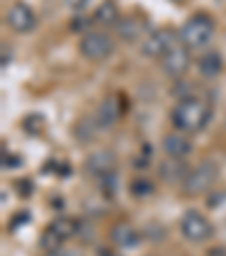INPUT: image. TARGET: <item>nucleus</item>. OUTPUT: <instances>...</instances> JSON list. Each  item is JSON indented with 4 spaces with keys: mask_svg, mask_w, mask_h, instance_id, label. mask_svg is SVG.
I'll use <instances>...</instances> for the list:
<instances>
[{
    "mask_svg": "<svg viewBox=\"0 0 226 256\" xmlns=\"http://www.w3.org/2000/svg\"><path fill=\"white\" fill-rule=\"evenodd\" d=\"M111 240L116 242L118 247H134L138 245L140 236L129 222H118L111 227Z\"/></svg>",
    "mask_w": 226,
    "mask_h": 256,
    "instance_id": "2eb2a0df",
    "label": "nucleus"
},
{
    "mask_svg": "<svg viewBox=\"0 0 226 256\" xmlns=\"http://www.w3.org/2000/svg\"><path fill=\"white\" fill-rule=\"evenodd\" d=\"M154 190V186L149 184V182H145V179H138V182H134V186H131V193L134 195H147Z\"/></svg>",
    "mask_w": 226,
    "mask_h": 256,
    "instance_id": "a211bd4d",
    "label": "nucleus"
},
{
    "mask_svg": "<svg viewBox=\"0 0 226 256\" xmlns=\"http://www.w3.org/2000/svg\"><path fill=\"white\" fill-rule=\"evenodd\" d=\"M5 23L9 25L14 32L25 34L36 28V14H34L32 7L25 5V2H14L5 14Z\"/></svg>",
    "mask_w": 226,
    "mask_h": 256,
    "instance_id": "6e6552de",
    "label": "nucleus"
},
{
    "mask_svg": "<svg viewBox=\"0 0 226 256\" xmlns=\"http://www.w3.org/2000/svg\"><path fill=\"white\" fill-rule=\"evenodd\" d=\"M95 23L104 25V28H118V23H120V12H118V5L113 2V0H104V2H100V7L95 10Z\"/></svg>",
    "mask_w": 226,
    "mask_h": 256,
    "instance_id": "dca6fc26",
    "label": "nucleus"
},
{
    "mask_svg": "<svg viewBox=\"0 0 226 256\" xmlns=\"http://www.w3.org/2000/svg\"><path fill=\"white\" fill-rule=\"evenodd\" d=\"M120 118V102L116 96L104 98V102L100 104V109L95 112V127H111L113 122Z\"/></svg>",
    "mask_w": 226,
    "mask_h": 256,
    "instance_id": "f8f14e48",
    "label": "nucleus"
},
{
    "mask_svg": "<svg viewBox=\"0 0 226 256\" xmlns=\"http://www.w3.org/2000/svg\"><path fill=\"white\" fill-rule=\"evenodd\" d=\"M77 234V222L72 220V218H57L50 222V227L43 232L41 236V247H43L48 254L57 252L68 238H72Z\"/></svg>",
    "mask_w": 226,
    "mask_h": 256,
    "instance_id": "20e7f679",
    "label": "nucleus"
},
{
    "mask_svg": "<svg viewBox=\"0 0 226 256\" xmlns=\"http://www.w3.org/2000/svg\"><path fill=\"white\" fill-rule=\"evenodd\" d=\"M163 150L170 159H186L193 152V143L188 140L183 132H174V134L163 136Z\"/></svg>",
    "mask_w": 226,
    "mask_h": 256,
    "instance_id": "9b49d317",
    "label": "nucleus"
},
{
    "mask_svg": "<svg viewBox=\"0 0 226 256\" xmlns=\"http://www.w3.org/2000/svg\"><path fill=\"white\" fill-rule=\"evenodd\" d=\"M48 256H77V252H63V254H59V252H52V254Z\"/></svg>",
    "mask_w": 226,
    "mask_h": 256,
    "instance_id": "412c9836",
    "label": "nucleus"
},
{
    "mask_svg": "<svg viewBox=\"0 0 226 256\" xmlns=\"http://www.w3.org/2000/svg\"><path fill=\"white\" fill-rule=\"evenodd\" d=\"M177 44H179V39H174L172 30L159 28L152 34H147V39L143 41V54L149 59H163Z\"/></svg>",
    "mask_w": 226,
    "mask_h": 256,
    "instance_id": "423d86ee",
    "label": "nucleus"
},
{
    "mask_svg": "<svg viewBox=\"0 0 226 256\" xmlns=\"http://www.w3.org/2000/svg\"><path fill=\"white\" fill-rule=\"evenodd\" d=\"M86 170L93 177L102 179L106 174H113L116 170V154L111 150H97L86 159Z\"/></svg>",
    "mask_w": 226,
    "mask_h": 256,
    "instance_id": "9d476101",
    "label": "nucleus"
},
{
    "mask_svg": "<svg viewBox=\"0 0 226 256\" xmlns=\"http://www.w3.org/2000/svg\"><path fill=\"white\" fill-rule=\"evenodd\" d=\"M159 172L165 182H170V184H177V182L183 184L186 177H188V172H190V168H188L181 159H168L159 166Z\"/></svg>",
    "mask_w": 226,
    "mask_h": 256,
    "instance_id": "4468645a",
    "label": "nucleus"
},
{
    "mask_svg": "<svg viewBox=\"0 0 226 256\" xmlns=\"http://www.w3.org/2000/svg\"><path fill=\"white\" fill-rule=\"evenodd\" d=\"M145 30H147L145 20L136 18V16H127V18H122L120 23H118V34H120V39L127 41V44L138 41L140 36L145 34Z\"/></svg>",
    "mask_w": 226,
    "mask_h": 256,
    "instance_id": "ddd939ff",
    "label": "nucleus"
},
{
    "mask_svg": "<svg viewBox=\"0 0 226 256\" xmlns=\"http://www.w3.org/2000/svg\"><path fill=\"white\" fill-rule=\"evenodd\" d=\"M9 62H11V54L7 52V48H2V70L7 68V64H9Z\"/></svg>",
    "mask_w": 226,
    "mask_h": 256,
    "instance_id": "aec40b11",
    "label": "nucleus"
},
{
    "mask_svg": "<svg viewBox=\"0 0 226 256\" xmlns=\"http://www.w3.org/2000/svg\"><path fill=\"white\" fill-rule=\"evenodd\" d=\"M197 66H199V75H202V78L215 80L222 72V68H224V62H222L220 52H206L204 57H199Z\"/></svg>",
    "mask_w": 226,
    "mask_h": 256,
    "instance_id": "f3484780",
    "label": "nucleus"
},
{
    "mask_svg": "<svg viewBox=\"0 0 226 256\" xmlns=\"http://www.w3.org/2000/svg\"><path fill=\"white\" fill-rule=\"evenodd\" d=\"M66 5L70 7V10H84V7L88 5V0H66Z\"/></svg>",
    "mask_w": 226,
    "mask_h": 256,
    "instance_id": "6ab92c4d",
    "label": "nucleus"
},
{
    "mask_svg": "<svg viewBox=\"0 0 226 256\" xmlns=\"http://www.w3.org/2000/svg\"><path fill=\"white\" fill-rule=\"evenodd\" d=\"M217 174H220V170H217V166L211 164V161H204V164L195 166V168L188 172L186 182H183V193L186 195L206 193V190L217 182Z\"/></svg>",
    "mask_w": 226,
    "mask_h": 256,
    "instance_id": "7ed1b4c3",
    "label": "nucleus"
},
{
    "mask_svg": "<svg viewBox=\"0 0 226 256\" xmlns=\"http://www.w3.org/2000/svg\"><path fill=\"white\" fill-rule=\"evenodd\" d=\"M161 64H163L165 75H170V78H181L183 72L188 70V66H190V50L179 41V44L161 59Z\"/></svg>",
    "mask_w": 226,
    "mask_h": 256,
    "instance_id": "1a4fd4ad",
    "label": "nucleus"
},
{
    "mask_svg": "<svg viewBox=\"0 0 226 256\" xmlns=\"http://www.w3.org/2000/svg\"><path fill=\"white\" fill-rule=\"evenodd\" d=\"M113 48H116V44H113V39L106 32H86L82 36V41H79L82 54L86 59H91V62L109 59L113 54Z\"/></svg>",
    "mask_w": 226,
    "mask_h": 256,
    "instance_id": "39448f33",
    "label": "nucleus"
},
{
    "mask_svg": "<svg viewBox=\"0 0 226 256\" xmlns=\"http://www.w3.org/2000/svg\"><path fill=\"white\" fill-rule=\"evenodd\" d=\"M215 34V20L208 14H195L181 25L179 30V41L186 46L188 50H199L206 48L208 41Z\"/></svg>",
    "mask_w": 226,
    "mask_h": 256,
    "instance_id": "f03ea898",
    "label": "nucleus"
},
{
    "mask_svg": "<svg viewBox=\"0 0 226 256\" xmlns=\"http://www.w3.org/2000/svg\"><path fill=\"white\" fill-rule=\"evenodd\" d=\"M211 116H213L211 106L206 102L199 100V98L188 96L177 102L170 118H172V125L179 132H183V134H197V132H202L211 122Z\"/></svg>",
    "mask_w": 226,
    "mask_h": 256,
    "instance_id": "f257e3e1",
    "label": "nucleus"
},
{
    "mask_svg": "<svg viewBox=\"0 0 226 256\" xmlns=\"http://www.w3.org/2000/svg\"><path fill=\"white\" fill-rule=\"evenodd\" d=\"M181 234L190 242H204L213 236V227L199 211H186L181 218Z\"/></svg>",
    "mask_w": 226,
    "mask_h": 256,
    "instance_id": "0eeeda50",
    "label": "nucleus"
}]
</instances>
